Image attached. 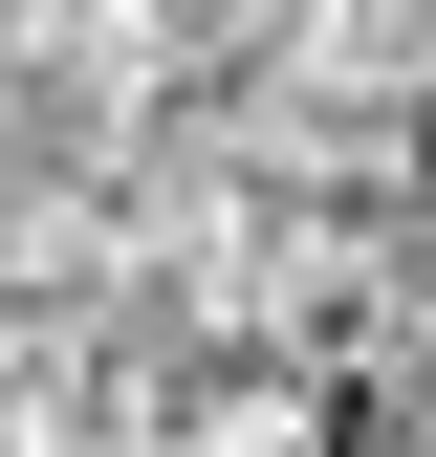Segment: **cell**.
I'll return each instance as SVG.
<instances>
[{"label": "cell", "instance_id": "1", "mask_svg": "<svg viewBox=\"0 0 436 457\" xmlns=\"http://www.w3.org/2000/svg\"><path fill=\"white\" fill-rule=\"evenodd\" d=\"M153 457H349V370L240 349V327H175V370H153Z\"/></svg>", "mask_w": 436, "mask_h": 457}, {"label": "cell", "instance_id": "2", "mask_svg": "<svg viewBox=\"0 0 436 457\" xmlns=\"http://www.w3.org/2000/svg\"><path fill=\"white\" fill-rule=\"evenodd\" d=\"M284 87L306 109H371V131H436V0H306Z\"/></svg>", "mask_w": 436, "mask_h": 457}]
</instances>
